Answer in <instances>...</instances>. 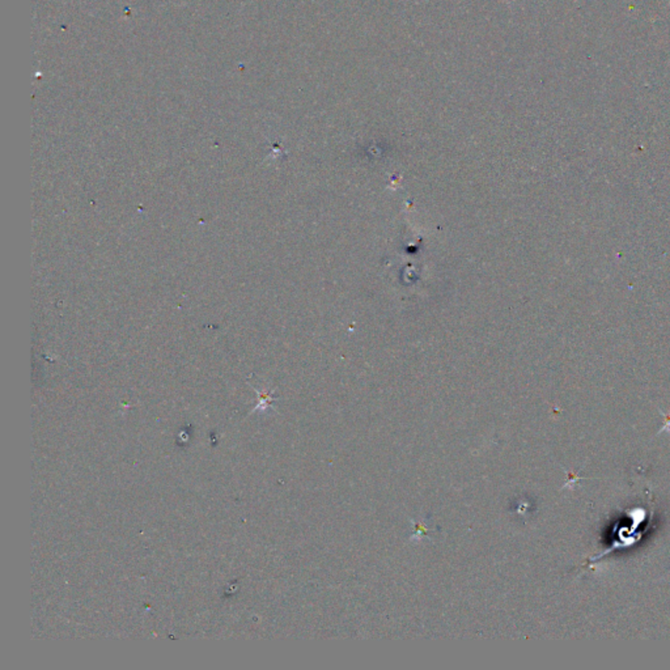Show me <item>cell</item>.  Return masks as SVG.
I'll use <instances>...</instances> for the list:
<instances>
[{"label":"cell","mask_w":670,"mask_h":670,"mask_svg":"<svg viewBox=\"0 0 670 670\" xmlns=\"http://www.w3.org/2000/svg\"><path fill=\"white\" fill-rule=\"evenodd\" d=\"M658 411H660V414H662V415H664V418H665V424H664V426H662V428H661V429H660V431L657 432V435H660V433H664V432H669L670 433V415L664 413V411H661L660 409H658Z\"/></svg>","instance_id":"obj_1"}]
</instances>
